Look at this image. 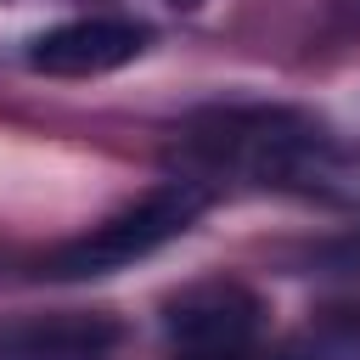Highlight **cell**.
<instances>
[{
    "label": "cell",
    "instance_id": "6da1fadb",
    "mask_svg": "<svg viewBox=\"0 0 360 360\" xmlns=\"http://www.w3.org/2000/svg\"><path fill=\"white\" fill-rule=\"evenodd\" d=\"M186 152L202 163V174H236L253 186L281 191H360L354 158L309 118L298 112H214L186 135ZM202 174H186L202 186Z\"/></svg>",
    "mask_w": 360,
    "mask_h": 360
},
{
    "label": "cell",
    "instance_id": "7a4b0ae2",
    "mask_svg": "<svg viewBox=\"0 0 360 360\" xmlns=\"http://www.w3.org/2000/svg\"><path fill=\"white\" fill-rule=\"evenodd\" d=\"M202 208H208V186H197V180L180 174V180L146 191L141 202L118 208L112 219H101V225L84 231L79 242L56 248L45 270H51V276H107V270H118V264H129V259L158 253V248H163L169 236H180Z\"/></svg>",
    "mask_w": 360,
    "mask_h": 360
},
{
    "label": "cell",
    "instance_id": "3957f363",
    "mask_svg": "<svg viewBox=\"0 0 360 360\" xmlns=\"http://www.w3.org/2000/svg\"><path fill=\"white\" fill-rule=\"evenodd\" d=\"M253 332H259V298L231 281L191 287L169 304V338L180 343V354H236L253 349Z\"/></svg>",
    "mask_w": 360,
    "mask_h": 360
},
{
    "label": "cell",
    "instance_id": "277c9868",
    "mask_svg": "<svg viewBox=\"0 0 360 360\" xmlns=\"http://www.w3.org/2000/svg\"><path fill=\"white\" fill-rule=\"evenodd\" d=\"M141 45H146V28L118 22V17H84V22H62V28L39 34L34 51H28V62H34L39 73L90 79V73L124 68L129 56H141Z\"/></svg>",
    "mask_w": 360,
    "mask_h": 360
},
{
    "label": "cell",
    "instance_id": "5b68a950",
    "mask_svg": "<svg viewBox=\"0 0 360 360\" xmlns=\"http://www.w3.org/2000/svg\"><path fill=\"white\" fill-rule=\"evenodd\" d=\"M118 326L101 315H39L0 326V360H107Z\"/></svg>",
    "mask_w": 360,
    "mask_h": 360
},
{
    "label": "cell",
    "instance_id": "8992f818",
    "mask_svg": "<svg viewBox=\"0 0 360 360\" xmlns=\"http://www.w3.org/2000/svg\"><path fill=\"white\" fill-rule=\"evenodd\" d=\"M180 360H287V354H264V349H236V354H180Z\"/></svg>",
    "mask_w": 360,
    "mask_h": 360
},
{
    "label": "cell",
    "instance_id": "52a82bcc",
    "mask_svg": "<svg viewBox=\"0 0 360 360\" xmlns=\"http://www.w3.org/2000/svg\"><path fill=\"white\" fill-rule=\"evenodd\" d=\"M174 6H186V11H191V6H202V0H174Z\"/></svg>",
    "mask_w": 360,
    "mask_h": 360
}]
</instances>
